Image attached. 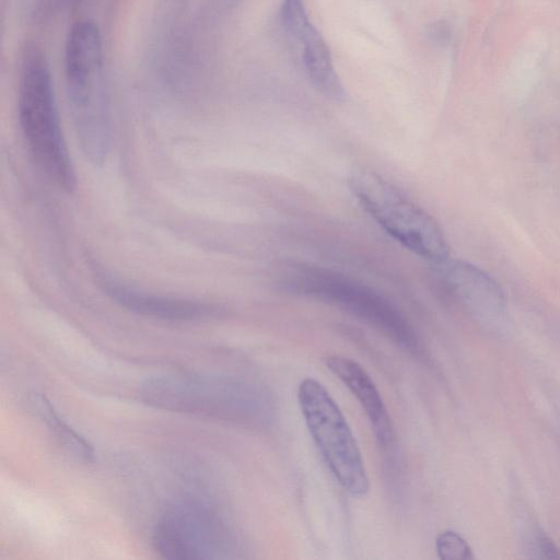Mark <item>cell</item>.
<instances>
[{
    "instance_id": "cell-1",
    "label": "cell",
    "mask_w": 560,
    "mask_h": 560,
    "mask_svg": "<svg viewBox=\"0 0 560 560\" xmlns=\"http://www.w3.org/2000/svg\"><path fill=\"white\" fill-rule=\"evenodd\" d=\"M18 113L36 163L60 189L72 192L77 177L60 128L49 67L34 44L25 45L21 55Z\"/></svg>"
},
{
    "instance_id": "cell-2",
    "label": "cell",
    "mask_w": 560,
    "mask_h": 560,
    "mask_svg": "<svg viewBox=\"0 0 560 560\" xmlns=\"http://www.w3.org/2000/svg\"><path fill=\"white\" fill-rule=\"evenodd\" d=\"M138 395L143 404L156 409L235 423H250L259 411L252 386L222 376H152L140 385Z\"/></svg>"
},
{
    "instance_id": "cell-3",
    "label": "cell",
    "mask_w": 560,
    "mask_h": 560,
    "mask_svg": "<svg viewBox=\"0 0 560 560\" xmlns=\"http://www.w3.org/2000/svg\"><path fill=\"white\" fill-rule=\"evenodd\" d=\"M349 187L371 219L404 247L434 264L448 258L438 222L393 184L373 172L355 170Z\"/></svg>"
},
{
    "instance_id": "cell-4",
    "label": "cell",
    "mask_w": 560,
    "mask_h": 560,
    "mask_svg": "<svg viewBox=\"0 0 560 560\" xmlns=\"http://www.w3.org/2000/svg\"><path fill=\"white\" fill-rule=\"evenodd\" d=\"M302 415L313 441L338 483L353 497L370 489L369 477L351 428L324 385L304 378L298 389Z\"/></svg>"
},
{
    "instance_id": "cell-5",
    "label": "cell",
    "mask_w": 560,
    "mask_h": 560,
    "mask_svg": "<svg viewBox=\"0 0 560 560\" xmlns=\"http://www.w3.org/2000/svg\"><path fill=\"white\" fill-rule=\"evenodd\" d=\"M152 544L161 557L172 560L225 559L236 551L235 535L215 506L191 497L165 508Z\"/></svg>"
},
{
    "instance_id": "cell-6",
    "label": "cell",
    "mask_w": 560,
    "mask_h": 560,
    "mask_svg": "<svg viewBox=\"0 0 560 560\" xmlns=\"http://www.w3.org/2000/svg\"><path fill=\"white\" fill-rule=\"evenodd\" d=\"M289 285L307 295L327 301L373 326L399 347L416 352L417 337L405 317L370 287L335 271L295 267Z\"/></svg>"
},
{
    "instance_id": "cell-7",
    "label": "cell",
    "mask_w": 560,
    "mask_h": 560,
    "mask_svg": "<svg viewBox=\"0 0 560 560\" xmlns=\"http://www.w3.org/2000/svg\"><path fill=\"white\" fill-rule=\"evenodd\" d=\"M280 22L284 33L299 47L305 72L313 85L330 98H343V85L329 47L310 20L304 0H282Z\"/></svg>"
},
{
    "instance_id": "cell-8",
    "label": "cell",
    "mask_w": 560,
    "mask_h": 560,
    "mask_svg": "<svg viewBox=\"0 0 560 560\" xmlns=\"http://www.w3.org/2000/svg\"><path fill=\"white\" fill-rule=\"evenodd\" d=\"M104 292L115 303L138 315L170 322H201L223 314L220 306L203 301L142 292L113 280H103Z\"/></svg>"
},
{
    "instance_id": "cell-9",
    "label": "cell",
    "mask_w": 560,
    "mask_h": 560,
    "mask_svg": "<svg viewBox=\"0 0 560 560\" xmlns=\"http://www.w3.org/2000/svg\"><path fill=\"white\" fill-rule=\"evenodd\" d=\"M435 265L445 289L474 314L485 318L502 316L505 299L499 284L488 273L450 257Z\"/></svg>"
},
{
    "instance_id": "cell-10",
    "label": "cell",
    "mask_w": 560,
    "mask_h": 560,
    "mask_svg": "<svg viewBox=\"0 0 560 560\" xmlns=\"http://www.w3.org/2000/svg\"><path fill=\"white\" fill-rule=\"evenodd\" d=\"M327 369L336 375L362 406L380 446L389 450L394 430L383 398L366 371L354 360L332 354L324 358Z\"/></svg>"
},
{
    "instance_id": "cell-11",
    "label": "cell",
    "mask_w": 560,
    "mask_h": 560,
    "mask_svg": "<svg viewBox=\"0 0 560 560\" xmlns=\"http://www.w3.org/2000/svg\"><path fill=\"white\" fill-rule=\"evenodd\" d=\"M26 406L30 412L46 425L63 452L78 462L84 464L94 460L93 446L69 425L56 411L50 400L43 394L32 392L27 395Z\"/></svg>"
},
{
    "instance_id": "cell-12",
    "label": "cell",
    "mask_w": 560,
    "mask_h": 560,
    "mask_svg": "<svg viewBox=\"0 0 560 560\" xmlns=\"http://www.w3.org/2000/svg\"><path fill=\"white\" fill-rule=\"evenodd\" d=\"M435 550L443 560H470L474 558L468 542L454 530H444L435 539Z\"/></svg>"
},
{
    "instance_id": "cell-13",
    "label": "cell",
    "mask_w": 560,
    "mask_h": 560,
    "mask_svg": "<svg viewBox=\"0 0 560 560\" xmlns=\"http://www.w3.org/2000/svg\"><path fill=\"white\" fill-rule=\"evenodd\" d=\"M535 545L540 558L560 559V550L547 536L538 535Z\"/></svg>"
}]
</instances>
